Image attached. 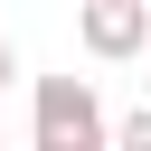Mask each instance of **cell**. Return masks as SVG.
<instances>
[{
    "mask_svg": "<svg viewBox=\"0 0 151 151\" xmlns=\"http://www.w3.org/2000/svg\"><path fill=\"white\" fill-rule=\"evenodd\" d=\"M142 47H151V38H142Z\"/></svg>",
    "mask_w": 151,
    "mask_h": 151,
    "instance_id": "obj_6",
    "label": "cell"
},
{
    "mask_svg": "<svg viewBox=\"0 0 151 151\" xmlns=\"http://www.w3.org/2000/svg\"><path fill=\"white\" fill-rule=\"evenodd\" d=\"M0 38H9V28H0Z\"/></svg>",
    "mask_w": 151,
    "mask_h": 151,
    "instance_id": "obj_5",
    "label": "cell"
},
{
    "mask_svg": "<svg viewBox=\"0 0 151 151\" xmlns=\"http://www.w3.org/2000/svg\"><path fill=\"white\" fill-rule=\"evenodd\" d=\"M113 142H123V151H151V113H123V123H113Z\"/></svg>",
    "mask_w": 151,
    "mask_h": 151,
    "instance_id": "obj_3",
    "label": "cell"
},
{
    "mask_svg": "<svg viewBox=\"0 0 151 151\" xmlns=\"http://www.w3.org/2000/svg\"><path fill=\"white\" fill-rule=\"evenodd\" d=\"M76 38H85V57H142L151 0H76Z\"/></svg>",
    "mask_w": 151,
    "mask_h": 151,
    "instance_id": "obj_2",
    "label": "cell"
},
{
    "mask_svg": "<svg viewBox=\"0 0 151 151\" xmlns=\"http://www.w3.org/2000/svg\"><path fill=\"white\" fill-rule=\"evenodd\" d=\"M9 76H19V57H9V38H0V85H9Z\"/></svg>",
    "mask_w": 151,
    "mask_h": 151,
    "instance_id": "obj_4",
    "label": "cell"
},
{
    "mask_svg": "<svg viewBox=\"0 0 151 151\" xmlns=\"http://www.w3.org/2000/svg\"><path fill=\"white\" fill-rule=\"evenodd\" d=\"M113 123L85 76H38V151H104Z\"/></svg>",
    "mask_w": 151,
    "mask_h": 151,
    "instance_id": "obj_1",
    "label": "cell"
}]
</instances>
